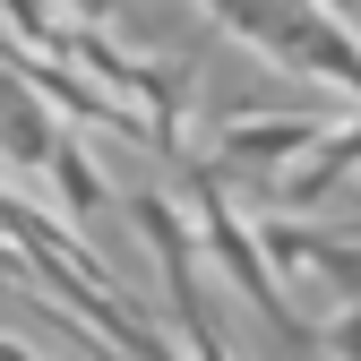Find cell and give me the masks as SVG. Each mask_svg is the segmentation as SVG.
<instances>
[{
    "label": "cell",
    "instance_id": "obj_1",
    "mask_svg": "<svg viewBox=\"0 0 361 361\" xmlns=\"http://www.w3.org/2000/svg\"><path fill=\"white\" fill-rule=\"evenodd\" d=\"M180 180H190V207H198V250H215V267L250 293V310H258L284 344H310V327L293 319V293L276 284V267H267V250H258V224H241V207H233V172L190 164Z\"/></svg>",
    "mask_w": 361,
    "mask_h": 361
},
{
    "label": "cell",
    "instance_id": "obj_2",
    "mask_svg": "<svg viewBox=\"0 0 361 361\" xmlns=\"http://www.w3.org/2000/svg\"><path fill=\"white\" fill-rule=\"evenodd\" d=\"M258 250H267V267H276V276H293V284H327L336 301H361V250H353L344 233L301 224L293 207L258 224Z\"/></svg>",
    "mask_w": 361,
    "mask_h": 361
},
{
    "label": "cell",
    "instance_id": "obj_3",
    "mask_svg": "<svg viewBox=\"0 0 361 361\" xmlns=\"http://www.w3.org/2000/svg\"><path fill=\"white\" fill-rule=\"evenodd\" d=\"M361 172V121L353 129H319L284 172H267V190H276V207H310V198H327L336 180H353Z\"/></svg>",
    "mask_w": 361,
    "mask_h": 361
},
{
    "label": "cell",
    "instance_id": "obj_4",
    "mask_svg": "<svg viewBox=\"0 0 361 361\" xmlns=\"http://www.w3.org/2000/svg\"><path fill=\"white\" fill-rule=\"evenodd\" d=\"M310 138H319V121H224V138H215V172H284Z\"/></svg>",
    "mask_w": 361,
    "mask_h": 361
},
{
    "label": "cell",
    "instance_id": "obj_5",
    "mask_svg": "<svg viewBox=\"0 0 361 361\" xmlns=\"http://www.w3.org/2000/svg\"><path fill=\"white\" fill-rule=\"evenodd\" d=\"M43 172H52V190H61V207H69L78 224H95V215L112 207V190H104V172L86 164V147H78V138H52V155H43Z\"/></svg>",
    "mask_w": 361,
    "mask_h": 361
},
{
    "label": "cell",
    "instance_id": "obj_6",
    "mask_svg": "<svg viewBox=\"0 0 361 361\" xmlns=\"http://www.w3.org/2000/svg\"><path fill=\"white\" fill-rule=\"evenodd\" d=\"M327 353H344V361H361V301H344L336 319H327Z\"/></svg>",
    "mask_w": 361,
    "mask_h": 361
},
{
    "label": "cell",
    "instance_id": "obj_7",
    "mask_svg": "<svg viewBox=\"0 0 361 361\" xmlns=\"http://www.w3.org/2000/svg\"><path fill=\"white\" fill-rule=\"evenodd\" d=\"M0 361H43V353H26L18 336H0Z\"/></svg>",
    "mask_w": 361,
    "mask_h": 361
},
{
    "label": "cell",
    "instance_id": "obj_8",
    "mask_svg": "<svg viewBox=\"0 0 361 361\" xmlns=\"http://www.w3.org/2000/svg\"><path fill=\"white\" fill-rule=\"evenodd\" d=\"M319 9H336V18H353V9H361V0H319Z\"/></svg>",
    "mask_w": 361,
    "mask_h": 361
},
{
    "label": "cell",
    "instance_id": "obj_9",
    "mask_svg": "<svg viewBox=\"0 0 361 361\" xmlns=\"http://www.w3.org/2000/svg\"><path fill=\"white\" fill-rule=\"evenodd\" d=\"M86 9H112V0H86Z\"/></svg>",
    "mask_w": 361,
    "mask_h": 361
}]
</instances>
